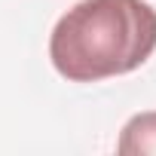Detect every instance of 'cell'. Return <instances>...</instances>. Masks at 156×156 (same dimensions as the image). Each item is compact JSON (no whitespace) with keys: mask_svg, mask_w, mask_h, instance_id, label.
I'll return each instance as SVG.
<instances>
[{"mask_svg":"<svg viewBox=\"0 0 156 156\" xmlns=\"http://www.w3.org/2000/svg\"><path fill=\"white\" fill-rule=\"evenodd\" d=\"M156 49V9L144 0H80L52 28L49 58L70 83L138 70Z\"/></svg>","mask_w":156,"mask_h":156,"instance_id":"cell-1","label":"cell"},{"mask_svg":"<svg viewBox=\"0 0 156 156\" xmlns=\"http://www.w3.org/2000/svg\"><path fill=\"white\" fill-rule=\"evenodd\" d=\"M116 150L122 156H147V153H156V110H147V113L132 116L122 126V135H119Z\"/></svg>","mask_w":156,"mask_h":156,"instance_id":"cell-2","label":"cell"}]
</instances>
